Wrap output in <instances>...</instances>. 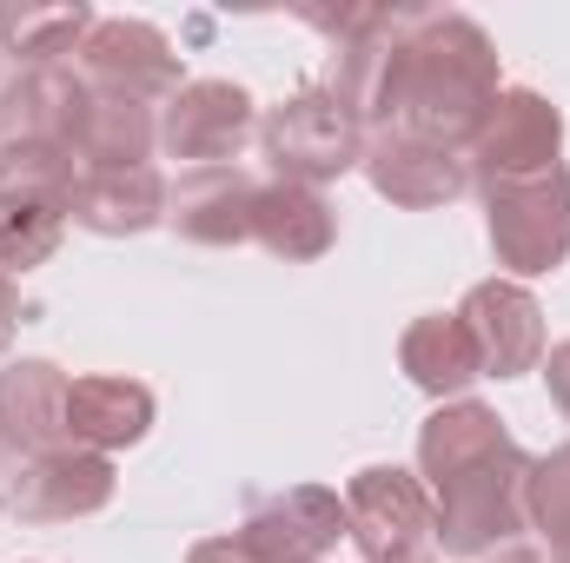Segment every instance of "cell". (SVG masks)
Returning a JSON list of instances; mask_svg holds the SVG:
<instances>
[{
	"instance_id": "8992f818",
	"label": "cell",
	"mask_w": 570,
	"mask_h": 563,
	"mask_svg": "<svg viewBox=\"0 0 570 563\" xmlns=\"http://www.w3.org/2000/svg\"><path fill=\"white\" fill-rule=\"evenodd\" d=\"M80 80L107 100H140V107H166L186 80H179V53L153 20H94L87 47L73 53Z\"/></svg>"
},
{
	"instance_id": "e0dca14e",
	"label": "cell",
	"mask_w": 570,
	"mask_h": 563,
	"mask_svg": "<svg viewBox=\"0 0 570 563\" xmlns=\"http://www.w3.org/2000/svg\"><path fill=\"white\" fill-rule=\"evenodd\" d=\"M0 444L20 464L53 451V444H67V372L53 358L0 365Z\"/></svg>"
},
{
	"instance_id": "7402d4cb",
	"label": "cell",
	"mask_w": 570,
	"mask_h": 563,
	"mask_svg": "<svg viewBox=\"0 0 570 563\" xmlns=\"http://www.w3.org/2000/svg\"><path fill=\"white\" fill-rule=\"evenodd\" d=\"M94 7L87 0H60V7H0V53L27 67H73V53L94 33Z\"/></svg>"
},
{
	"instance_id": "ac0fdd59",
	"label": "cell",
	"mask_w": 570,
	"mask_h": 563,
	"mask_svg": "<svg viewBox=\"0 0 570 563\" xmlns=\"http://www.w3.org/2000/svg\"><path fill=\"white\" fill-rule=\"evenodd\" d=\"M511 444H518V437L504 431V418H498L491 405H478V398H451V405H438V412L419 424V477H425V491L438 497L444 484H458L464 471L504 457Z\"/></svg>"
},
{
	"instance_id": "d4e9b609",
	"label": "cell",
	"mask_w": 570,
	"mask_h": 563,
	"mask_svg": "<svg viewBox=\"0 0 570 563\" xmlns=\"http://www.w3.org/2000/svg\"><path fill=\"white\" fill-rule=\"evenodd\" d=\"M60 233H67V213L53 206H0V279L47 266L60 253Z\"/></svg>"
},
{
	"instance_id": "603a6c76",
	"label": "cell",
	"mask_w": 570,
	"mask_h": 563,
	"mask_svg": "<svg viewBox=\"0 0 570 563\" xmlns=\"http://www.w3.org/2000/svg\"><path fill=\"white\" fill-rule=\"evenodd\" d=\"M80 186V152L40 140H0V206H53L67 213Z\"/></svg>"
},
{
	"instance_id": "8fae6325",
	"label": "cell",
	"mask_w": 570,
	"mask_h": 563,
	"mask_svg": "<svg viewBox=\"0 0 570 563\" xmlns=\"http://www.w3.org/2000/svg\"><path fill=\"white\" fill-rule=\"evenodd\" d=\"M358 172L372 179L379 199L412 206V213H425V206H451V199L471 186L464 152H451V146H438V140H419V134H405V127H372V134H365V159H358Z\"/></svg>"
},
{
	"instance_id": "ffe728a7",
	"label": "cell",
	"mask_w": 570,
	"mask_h": 563,
	"mask_svg": "<svg viewBox=\"0 0 570 563\" xmlns=\"http://www.w3.org/2000/svg\"><path fill=\"white\" fill-rule=\"evenodd\" d=\"M253 239L285 259V266H305V259H325L332 239H338V213L312 192V186H292V179H266L259 186V206H253Z\"/></svg>"
},
{
	"instance_id": "ba28073f",
	"label": "cell",
	"mask_w": 570,
	"mask_h": 563,
	"mask_svg": "<svg viewBox=\"0 0 570 563\" xmlns=\"http://www.w3.org/2000/svg\"><path fill=\"white\" fill-rule=\"evenodd\" d=\"M253 134H259V107L233 80H186L159 107V152L186 159L193 172L199 166H233Z\"/></svg>"
},
{
	"instance_id": "9c48e42d",
	"label": "cell",
	"mask_w": 570,
	"mask_h": 563,
	"mask_svg": "<svg viewBox=\"0 0 570 563\" xmlns=\"http://www.w3.org/2000/svg\"><path fill=\"white\" fill-rule=\"evenodd\" d=\"M233 537L259 563H325V551L345 537V497L325 484H292L273 497H253Z\"/></svg>"
},
{
	"instance_id": "6da1fadb",
	"label": "cell",
	"mask_w": 570,
	"mask_h": 563,
	"mask_svg": "<svg viewBox=\"0 0 570 563\" xmlns=\"http://www.w3.org/2000/svg\"><path fill=\"white\" fill-rule=\"evenodd\" d=\"M498 93H504L498 47L471 13H458V7H405L385 127H405L419 140L464 152Z\"/></svg>"
},
{
	"instance_id": "484cf974",
	"label": "cell",
	"mask_w": 570,
	"mask_h": 563,
	"mask_svg": "<svg viewBox=\"0 0 570 563\" xmlns=\"http://www.w3.org/2000/svg\"><path fill=\"white\" fill-rule=\"evenodd\" d=\"M524 517H531V531L551 537V551L570 544V444H558L551 457H531V477H524Z\"/></svg>"
},
{
	"instance_id": "83f0119b",
	"label": "cell",
	"mask_w": 570,
	"mask_h": 563,
	"mask_svg": "<svg viewBox=\"0 0 570 563\" xmlns=\"http://www.w3.org/2000/svg\"><path fill=\"white\" fill-rule=\"evenodd\" d=\"M186 563H259L239 537H206V544H193L186 551Z\"/></svg>"
},
{
	"instance_id": "2e32d148",
	"label": "cell",
	"mask_w": 570,
	"mask_h": 563,
	"mask_svg": "<svg viewBox=\"0 0 570 563\" xmlns=\"http://www.w3.org/2000/svg\"><path fill=\"white\" fill-rule=\"evenodd\" d=\"M166 179L159 166H80L67 219L100 239H134L146 226H166Z\"/></svg>"
},
{
	"instance_id": "9a60e30c",
	"label": "cell",
	"mask_w": 570,
	"mask_h": 563,
	"mask_svg": "<svg viewBox=\"0 0 570 563\" xmlns=\"http://www.w3.org/2000/svg\"><path fill=\"white\" fill-rule=\"evenodd\" d=\"M259 179L239 166H199L166 192V226L186 246H246L253 239Z\"/></svg>"
},
{
	"instance_id": "4fadbf2b",
	"label": "cell",
	"mask_w": 570,
	"mask_h": 563,
	"mask_svg": "<svg viewBox=\"0 0 570 563\" xmlns=\"http://www.w3.org/2000/svg\"><path fill=\"white\" fill-rule=\"evenodd\" d=\"M114 457L80 451V444H53L40 457L20 464V491H13V517L20 524H73L114 504Z\"/></svg>"
},
{
	"instance_id": "d6986e66",
	"label": "cell",
	"mask_w": 570,
	"mask_h": 563,
	"mask_svg": "<svg viewBox=\"0 0 570 563\" xmlns=\"http://www.w3.org/2000/svg\"><path fill=\"white\" fill-rule=\"evenodd\" d=\"M146 431H153V392L140 378L100 372V378H73L67 385V444L114 457V451L140 444Z\"/></svg>"
},
{
	"instance_id": "f1b7e54d",
	"label": "cell",
	"mask_w": 570,
	"mask_h": 563,
	"mask_svg": "<svg viewBox=\"0 0 570 563\" xmlns=\"http://www.w3.org/2000/svg\"><path fill=\"white\" fill-rule=\"evenodd\" d=\"M27 325V298H20V285L13 279H0V352L13 345V332Z\"/></svg>"
},
{
	"instance_id": "3957f363",
	"label": "cell",
	"mask_w": 570,
	"mask_h": 563,
	"mask_svg": "<svg viewBox=\"0 0 570 563\" xmlns=\"http://www.w3.org/2000/svg\"><path fill=\"white\" fill-rule=\"evenodd\" d=\"M524 477H531V457L511 444L504 457L464 471L458 484H444L431 504H438V544L444 557H491V551H511L531 517H524Z\"/></svg>"
},
{
	"instance_id": "5b68a950",
	"label": "cell",
	"mask_w": 570,
	"mask_h": 563,
	"mask_svg": "<svg viewBox=\"0 0 570 563\" xmlns=\"http://www.w3.org/2000/svg\"><path fill=\"white\" fill-rule=\"evenodd\" d=\"M345 537L358 544L365 563L425 557L438 544V504H431L425 477H412L399 464H365L345 484Z\"/></svg>"
},
{
	"instance_id": "277c9868",
	"label": "cell",
	"mask_w": 570,
	"mask_h": 563,
	"mask_svg": "<svg viewBox=\"0 0 570 563\" xmlns=\"http://www.w3.org/2000/svg\"><path fill=\"white\" fill-rule=\"evenodd\" d=\"M259 146H266V159H273L279 179L318 192V186L345 179V172L365 159V127H358L325 87H305V93L279 100V107L259 120Z\"/></svg>"
},
{
	"instance_id": "52a82bcc",
	"label": "cell",
	"mask_w": 570,
	"mask_h": 563,
	"mask_svg": "<svg viewBox=\"0 0 570 563\" xmlns=\"http://www.w3.org/2000/svg\"><path fill=\"white\" fill-rule=\"evenodd\" d=\"M558 146H564V113L538 93V87H504L484 113V127L464 146V166L478 186H498V179H531V172H551L558 166Z\"/></svg>"
},
{
	"instance_id": "5bb4252c",
	"label": "cell",
	"mask_w": 570,
	"mask_h": 563,
	"mask_svg": "<svg viewBox=\"0 0 570 563\" xmlns=\"http://www.w3.org/2000/svg\"><path fill=\"white\" fill-rule=\"evenodd\" d=\"M87 107H94V87L80 80V67H27L0 87V140H40L80 152Z\"/></svg>"
},
{
	"instance_id": "4316f807",
	"label": "cell",
	"mask_w": 570,
	"mask_h": 563,
	"mask_svg": "<svg viewBox=\"0 0 570 563\" xmlns=\"http://www.w3.org/2000/svg\"><path fill=\"white\" fill-rule=\"evenodd\" d=\"M544 385H551V405L570 418V338L564 345H551V358H544Z\"/></svg>"
},
{
	"instance_id": "1f68e13d",
	"label": "cell",
	"mask_w": 570,
	"mask_h": 563,
	"mask_svg": "<svg viewBox=\"0 0 570 563\" xmlns=\"http://www.w3.org/2000/svg\"><path fill=\"white\" fill-rule=\"evenodd\" d=\"M551 563H570V544H558V551H551Z\"/></svg>"
},
{
	"instance_id": "44dd1931",
	"label": "cell",
	"mask_w": 570,
	"mask_h": 563,
	"mask_svg": "<svg viewBox=\"0 0 570 563\" xmlns=\"http://www.w3.org/2000/svg\"><path fill=\"white\" fill-rule=\"evenodd\" d=\"M399 365H405V378H412L425 398H438V405L464 398V392L484 378L478 345H471V332L458 325V312H431V318H419V325H405Z\"/></svg>"
},
{
	"instance_id": "f546056e",
	"label": "cell",
	"mask_w": 570,
	"mask_h": 563,
	"mask_svg": "<svg viewBox=\"0 0 570 563\" xmlns=\"http://www.w3.org/2000/svg\"><path fill=\"white\" fill-rule=\"evenodd\" d=\"M13 491H20V457L0 444V511H13Z\"/></svg>"
},
{
	"instance_id": "cb8c5ba5",
	"label": "cell",
	"mask_w": 570,
	"mask_h": 563,
	"mask_svg": "<svg viewBox=\"0 0 570 563\" xmlns=\"http://www.w3.org/2000/svg\"><path fill=\"white\" fill-rule=\"evenodd\" d=\"M153 146H159V107L94 93L87 134H80V166H153Z\"/></svg>"
},
{
	"instance_id": "7a4b0ae2",
	"label": "cell",
	"mask_w": 570,
	"mask_h": 563,
	"mask_svg": "<svg viewBox=\"0 0 570 563\" xmlns=\"http://www.w3.org/2000/svg\"><path fill=\"white\" fill-rule=\"evenodd\" d=\"M491 213V253L511 279H544L570 259V172H531V179H498L484 186Z\"/></svg>"
},
{
	"instance_id": "7c38bea8",
	"label": "cell",
	"mask_w": 570,
	"mask_h": 563,
	"mask_svg": "<svg viewBox=\"0 0 570 563\" xmlns=\"http://www.w3.org/2000/svg\"><path fill=\"white\" fill-rule=\"evenodd\" d=\"M399 33H405V7H365L358 27L345 40H332L325 60V93L358 120V127H385V100H392V67H399Z\"/></svg>"
},
{
	"instance_id": "30bf717a",
	"label": "cell",
	"mask_w": 570,
	"mask_h": 563,
	"mask_svg": "<svg viewBox=\"0 0 570 563\" xmlns=\"http://www.w3.org/2000/svg\"><path fill=\"white\" fill-rule=\"evenodd\" d=\"M458 325L478 345L484 378H524L544 365V305L524 292L518 279H484L464 292Z\"/></svg>"
},
{
	"instance_id": "d6a6232c",
	"label": "cell",
	"mask_w": 570,
	"mask_h": 563,
	"mask_svg": "<svg viewBox=\"0 0 570 563\" xmlns=\"http://www.w3.org/2000/svg\"><path fill=\"white\" fill-rule=\"evenodd\" d=\"M392 563H438V557H431V551H425V557H392Z\"/></svg>"
},
{
	"instance_id": "4dcf8cb0",
	"label": "cell",
	"mask_w": 570,
	"mask_h": 563,
	"mask_svg": "<svg viewBox=\"0 0 570 563\" xmlns=\"http://www.w3.org/2000/svg\"><path fill=\"white\" fill-rule=\"evenodd\" d=\"M484 563H544V557H538L531 544H511V551H491V557H484Z\"/></svg>"
}]
</instances>
